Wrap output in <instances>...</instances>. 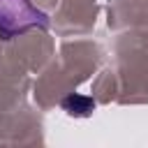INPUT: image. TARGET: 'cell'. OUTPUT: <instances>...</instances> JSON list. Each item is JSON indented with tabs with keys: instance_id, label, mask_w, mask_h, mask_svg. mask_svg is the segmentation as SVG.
Wrapping results in <instances>:
<instances>
[{
	"instance_id": "cell-2",
	"label": "cell",
	"mask_w": 148,
	"mask_h": 148,
	"mask_svg": "<svg viewBox=\"0 0 148 148\" xmlns=\"http://www.w3.org/2000/svg\"><path fill=\"white\" fill-rule=\"evenodd\" d=\"M62 109L69 113V116H90L92 109H95V102L86 95H67L62 99Z\"/></svg>"
},
{
	"instance_id": "cell-1",
	"label": "cell",
	"mask_w": 148,
	"mask_h": 148,
	"mask_svg": "<svg viewBox=\"0 0 148 148\" xmlns=\"http://www.w3.org/2000/svg\"><path fill=\"white\" fill-rule=\"evenodd\" d=\"M32 25H46V16L37 12L30 0H0V30L5 35H14Z\"/></svg>"
}]
</instances>
